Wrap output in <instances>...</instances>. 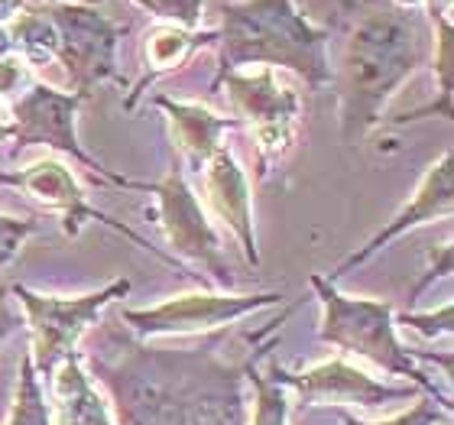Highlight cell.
I'll use <instances>...</instances> for the list:
<instances>
[{
    "label": "cell",
    "mask_w": 454,
    "mask_h": 425,
    "mask_svg": "<svg viewBox=\"0 0 454 425\" xmlns=\"http://www.w3.org/2000/svg\"><path fill=\"white\" fill-rule=\"evenodd\" d=\"M23 4H27V0H0V23H10V20L20 13Z\"/></svg>",
    "instance_id": "obj_28"
},
{
    "label": "cell",
    "mask_w": 454,
    "mask_h": 425,
    "mask_svg": "<svg viewBox=\"0 0 454 425\" xmlns=\"http://www.w3.org/2000/svg\"><path fill=\"white\" fill-rule=\"evenodd\" d=\"M130 293V279H114L111 286L98 289V293L88 295H43L33 293L27 286H13V295H17L23 309L29 315V328H33V367L43 377H52L56 367L66 358L75 354L78 338L85 334L107 305L117 303V299H127Z\"/></svg>",
    "instance_id": "obj_7"
},
{
    "label": "cell",
    "mask_w": 454,
    "mask_h": 425,
    "mask_svg": "<svg viewBox=\"0 0 454 425\" xmlns=\"http://www.w3.org/2000/svg\"><path fill=\"white\" fill-rule=\"evenodd\" d=\"M432 46L435 33L422 7L406 10L383 0L357 4L332 82L348 146H357L383 121V107L396 88L419 66L432 62Z\"/></svg>",
    "instance_id": "obj_2"
},
{
    "label": "cell",
    "mask_w": 454,
    "mask_h": 425,
    "mask_svg": "<svg viewBox=\"0 0 454 425\" xmlns=\"http://www.w3.org/2000/svg\"><path fill=\"white\" fill-rule=\"evenodd\" d=\"M218 43V29H182L169 27V23H156V27L146 33V66H143V78L133 85L130 98L123 101V111H133L140 95L150 88V82H156L166 72H176V68L192 59L199 49Z\"/></svg>",
    "instance_id": "obj_15"
},
{
    "label": "cell",
    "mask_w": 454,
    "mask_h": 425,
    "mask_svg": "<svg viewBox=\"0 0 454 425\" xmlns=\"http://www.w3.org/2000/svg\"><path fill=\"white\" fill-rule=\"evenodd\" d=\"M227 88L231 107H234L237 121L250 123L256 133V150H260V179L273 162H279L286 153L295 146L299 137V121H302V101L293 88L279 85L273 68H254V72H227V75L211 82V95H218Z\"/></svg>",
    "instance_id": "obj_6"
},
{
    "label": "cell",
    "mask_w": 454,
    "mask_h": 425,
    "mask_svg": "<svg viewBox=\"0 0 454 425\" xmlns=\"http://www.w3.org/2000/svg\"><path fill=\"white\" fill-rule=\"evenodd\" d=\"M82 107V98L72 95V91H56L52 85H43V82H33V85L23 91V95L10 105V137L17 146H49L56 153H66L72 156V162H78L82 169L91 172L95 182H105L114 189H137L140 192V182L127 179L121 172H111L107 166L88 156L82 150V143L75 137V114Z\"/></svg>",
    "instance_id": "obj_8"
},
{
    "label": "cell",
    "mask_w": 454,
    "mask_h": 425,
    "mask_svg": "<svg viewBox=\"0 0 454 425\" xmlns=\"http://www.w3.org/2000/svg\"><path fill=\"white\" fill-rule=\"evenodd\" d=\"M133 4L153 13L160 23L182 29H199L201 7H205V0H133Z\"/></svg>",
    "instance_id": "obj_22"
},
{
    "label": "cell",
    "mask_w": 454,
    "mask_h": 425,
    "mask_svg": "<svg viewBox=\"0 0 454 425\" xmlns=\"http://www.w3.org/2000/svg\"><path fill=\"white\" fill-rule=\"evenodd\" d=\"M266 350H270V344L256 350V358L250 360V370H247V380L256 390L254 425H286V419H289V399H286V387L276 377V360H270V374L256 370V364L266 358Z\"/></svg>",
    "instance_id": "obj_19"
},
{
    "label": "cell",
    "mask_w": 454,
    "mask_h": 425,
    "mask_svg": "<svg viewBox=\"0 0 454 425\" xmlns=\"http://www.w3.org/2000/svg\"><path fill=\"white\" fill-rule=\"evenodd\" d=\"M396 7H406V10H416V7H422V0H393Z\"/></svg>",
    "instance_id": "obj_31"
},
{
    "label": "cell",
    "mask_w": 454,
    "mask_h": 425,
    "mask_svg": "<svg viewBox=\"0 0 454 425\" xmlns=\"http://www.w3.org/2000/svg\"><path fill=\"white\" fill-rule=\"evenodd\" d=\"M20 325H23V319H20V312L7 299V293L0 289V344H4V338H10L13 331H20Z\"/></svg>",
    "instance_id": "obj_27"
},
{
    "label": "cell",
    "mask_w": 454,
    "mask_h": 425,
    "mask_svg": "<svg viewBox=\"0 0 454 425\" xmlns=\"http://www.w3.org/2000/svg\"><path fill=\"white\" fill-rule=\"evenodd\" d=\"M0 185L23 189L29 199L39 201L49 215H59L62 231H66V237H72V240L82 234V224H85V221H98V224H105L107 231L127 237L130 244H137L140 250H146V254H153L156 260H162L169 270H176V273H182V276H192L179 256L166 254V250H160V247H153L150 240L137 234L133 227H127L123 221H114L111 215H105L101 209H95V205L85 199V192H82V185H78V179L72 176V169H68L66 162L43 160V162H33L29 169L0 172Z\"/></svg>",
    "instance_id": "obj_10"
},
{
    "label": "cell",
    "mask_w": 454,
    "mask_h": 425,
    "mask_svg": "<svg viewBox=\"0 0 454 425\" xmlns=\"http://www.w3.org/2000/svg\"><path fill=\"white\" fill-rule=\"evenodd\" d=\"M13 52V43H10V33H7V27L0 23V59L4 56H10Z\"/></svg>",
    "instance_id": "obj_30"
},
{
    "label": "cell",
    "mask_w": 454,
    "mask_h": 425,
    "mask_svg": "<svg viewBox=\"0 0 454 425\" xmlns=\"http://www.w3.org/2000/svg\"><path fill=\"white\" fill-rule=\"evenodd\" d=\"M332 33L312 27L299 13L295 0H231L221 4L218 27V75L237 68H286L322 91L334 82L328 62Z\"/></svg>",
    "instance_id": "obj_4"
},
{
    "label": "cell",
    "mask_w": 454,
    "mask_h": 425,
    "mask_svg": "<svg viewBox=\"0 0 454 425\" xmlns=\"http://www.w3.org/2000/svg\"><path fill=\"white\" fill-rule=\"evenodd\" d=\"M56 416L59 425H114L107 403L91 387L78 354L56 367Z\"/></svg>",
    "instance_id": "obj_17"
},
{
    "label": "cell",
    "mask_w": 454,
    "mask_h": 425,
    "mask_svg": "<svg viewBox=\"0 0 454 425\" xmlns=\"http://www.w3.org/2000/svg\"><path fill=\"white\" fill-rule=\"evenodd\" d=\"M318 303L325 305V321H322V341L334 344L344 354H357V358L373 360L377 367L406 377L412 387L426 390L432 399L451 403L432 380L416 367V354L403 348V341L396 338V312L393 305L383 299H364V295H344L334 283H328L325 276H309Z\"/></svg>",
    "instance_id": "obj_5"
},
{
    "label": "cell",
    "mask_w": 454,
    "mask_h": 425,
    "mask_svg": "<svg viewBox=\"0 0 454 425\" xmlns=\"http://www.w3.org/2000/svg\"><path fill=\"white\" fill-rule=\"evenodd\" d=\"M153 105L169 114L176 143H179V150L195 166H205V160H208L211 153L221 150V137L227 130L240 127L237 117H221V114L208 111V107L201 105H182V101H169V98H156Z\"/></svg>",
    "instance_id": "obj_16"
},
{
    "label": "cell",
    "mask_w": 454,
    "mask_h": 425,
    "mask_svg": "<svg viewBox=\"0 0 454 425\" xmlns=\"http://www.w3.org/2000/svg\"><path fill=\"white\" fill-rule=\"evenodd\" d=\"M451 209H454V153L448 150L435 166H428L426 179H422L416 195L406 201V209L399 211L387 227H380L377 234L370 237L360 250H354L348 260H340V264L334 266V273H328V283H338L340 276H348L350 270L364 266L370 256L380 254L389 240L403 237L406 231H412V227L426 224V221H435V217H451Z\"/></svg>",
    "instance_id": "obj_13"
},
{
    "label": "cell",
    "mask_w": 454,
    "mask_h": 425,
    "mask_svg": "<svg viewBox=\"0 0 454 425\" xmlns=\"http://www.w3.org/2000/svg\"><path fill=\"white\" fill-rule=\"evenodd\" d=\"M7 425H52V413L39 387V374L33 367V354L20 358V380H17V397H13V409H10Z\"/></svg>",
    "instance_id": "obj_20"
},
{
    "label": "cell",
    "mask_w": 454,
    "mask_h": 425,
    "mask_svg": "<svg viewBox=\"0 0 454 425\" xmlns=\"http://www.w3.org/2000/svg\"><path fill=\"white\" fill-rule=\"evenodd\" d=\"M117 358L88 354L95 377L111 390L121 425H247L244 380L256 348L244 364L218 354L221 338L195 348H162L130 341L107 328Z\"/></svg>",
    "instance_id": "obj_1"
},
{
    "label": "cell",
    "mask_w": 454,
    "mask_h": 425,
    "mask_svg": "<svg viewBox=\"0 0 454 425\" xmlns=\"http://www.w3.org/2000/svg\"><path fill=\"white\" fill-rule=\"evenodd\" d=\"M276 377L286 390H295L305 403H357V406H383V403H399V399L419 397V387H389L380 383L364 370L350 367L348 360H325L302 374H289L276 364Z\"/></svg>",
    "instance_id": "obj_12"
},
{
    "label": "cell",
    "mask_w": 454,
    "mask_h": 425,
    "mask_svg": "<svg viewBox=\"0 0 454 425\" xmlns=\"http://www.w3.org/2000/svg\"><path fill=\"white\" fill-rule=\"evenodd\" d=\"M39 231L36 217H10L0 215V270L20 254V247Z\"/></svg>",
    "instance_id": "obj_23"
},
{
    "label": "cell",
    "mask_w": 454,
    "mask_h": 425,
    "mask_svg": "<svg viewBox=\"0 0 454 425\" xmlns=\"http://www.w3.org/2000/svg\"><path fill=\"white\" fill-rule=\"evenodd\" d=\"M140 192H153L160 199V224L166 231L169 247L179 254V260L199 264L201 270L211 273V283L231 289L234 276H231V266H227L224 250H221V237L211 227L208 215L201 211L199 195L185 179V162H182L179 153H172L166 179L140 182Z\"/></svg>",
    "instance_id": "obj_9"
},
{
    "label": "cell",
    "mask_w": 454,
    "mask_h": 425,
    "mask_svg": "<svg viewBox=\"0 0 454 425\" xmlns=\"http://www.w3.org/2000/svg\"><path fill=\"white\" fill-rule=\"evenodd\" d=\"M36 78L29 72V62L20 52H10V56L0 59V101H17Z\"/></svg>",
    "instance_id": "obj_24"
},
{
    "label": "cell",
    "mask_w": 454,
    "mask_h": 425,
    "mask_svg": "<svg viewBox=\"0 0 454 425\" xmlns=\"http://www.w3.org/2000/svg\"><path fill=\"white\" fill-rule=\"evenodd\" d=\"M422 7H426V17H432V13H451V0H422Z\"/></svg>",
    "instance_id": "obj_29"
},
{
    "label": "cell",
    "mask_w": 454,
    "mask_h": 425,
    "mask_svg": "<svg viewBox=\"0 0 454 425\" xmlns=\"http://www.w3.org/2000/svg\"><path fill=\"white\" fill-rule=\"evenodd\" d=\"M283 303V293H254V295H218V293H192L169 299L156 309H123L121 319L133 325L140 338L153 334H189V331H211L221 325L244 319L263 305Z\"/></svg>",
    "instance_id": "obj_11"
},
{
    "label": "cell",
    "mask_w": 454,
    "mask_h": 425,
    "mask_svg": "<svg viewBox=\"0 0 454 425\" xmlns=\"http://www.w3.org/2000/svg\"><path fill=\"white\" fill-rule=\"evenodd\" d=\"M7 33L13 52H20L29 66L59 62L66 68L72 95L82 101H88L101 82L127 85L117 68V43L130 33V23H117L107 13H98L91 4L27 0L10 20Z\"/></svg>",
    "instance_id": "obj_3"
},
{
    "label": "cell",
    "mask_w": 454,
    "mask_h": 425,
    "mask_svg": "<svg viewBox=\"0 0 454 425\" xmlns=\"http://www.w3.org/2000/svg\"><path fill=\"white\" fill-rule=\"evenodd\" d=\"M338 416L344 425H373V422H360L350 413L338 409ZM377 425H451V403H442V399H419L416 406L403 413V416L389 419V422H377Z\"/></svg>",
    "instance_id": "obj_21"
},
{
    "label": "cell",
    "mask_w": 454,
    "mask_h": 425,
    "mask_svg": "<svg viewBox=\"0 0 454 425\" xmlns=\"http://www.w3.org/2000/svg\"><path fill=\"white\" fill-rule=\"evenodd\" d=\"M205 199L218 221H224L234 237L240 240L247 264L260 266V250H256L254 234V211H250V182L244 169L237 166L234 153L221 146L205 160Z\"/></svg>",
    "instance_id": "obj_14"
},
{
    "label": "cell",
    "mask_w": 454,
    "mask_h": 425,
    "mask_svg": "<svg viewBox=\"0 0 454 425\" xmlns=\"http://www.w3.org/2000/svg\"><path fill=\"white\" fill-rule=\"evenodd\" d=\"M448 273H451V244H442L438 250H432V254H428V270H426V276H422V279L409 289V303H416L419 295L426 293L438 276H448Z\"/></svg>",
    "instance_id": "obj_26"
},
{
    "label": "cell",
    "mask_w": 454,
    "mask_h": 425,
    "mask_svg": "<svg viewBox=\"0 0 454 425\" xmlns=\"http://www.w3.org/2000/svg\"><path fill=\"white\" fill-rule=\"evenodd\" d=\"M72 4H91V7H95L98 0H72Z\"/></svg>",
    "instance_id": "obj_32"
},
{
    "label": "cell",
    "mask_w": 454,
    "mask_h": 425,
    "mask_svg": "<svg viewBox=\"0 0 454 425\" xmlns=\"http://www.w3.org/2000/svg\"><path fill=\"white\" fill-rule=\"evenodd\" d=\"M399 321H403V325H409V328L422 331L426 338H438V334H451V331H454V309H451V303H445L438 312H426V315L406 312Z\"/></svg>",
    "instance_id": "obj_25"
},
{
    "label": "cell",
    "mask_w": 454,
    "mask_h": 425,
    "mask_svg": "<svg viewBox=\"0 0 454 425\" xmlns=\"http://www.w3.org/2000/svg\"><path fill=\"white\" fill-rule=\"evenodd\" d=\"M432 23V33H435V46H432V72L438 78V98L428 101L426 107H416V111H406L393 117V123H409V121H422V117H445L451 121V101H454V85H451V72H454V27L448 13H432L428 17Z\"/></svg>",
    "instance_id": "obj_18"
}]
</instances>
